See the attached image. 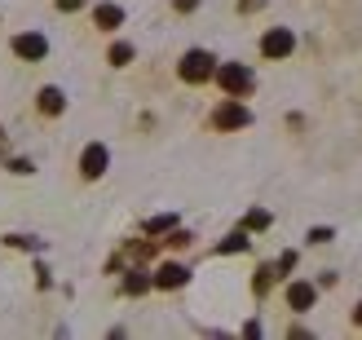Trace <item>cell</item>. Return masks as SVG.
Listing matches in <instances>:
<instances>
[{
    "label": "cell",
    "mask_w": 362,
    "mask_h": 340,
    "mask_svg": "<svg viewBox=\"0 0 362 340\" xmlns=\"http://www.w3.org/2000/svg\"><path fill=\"white\" fill-rule=\"evenodd\" d=\"M93 23H98L102 31H115V27L124 23V9H119V5H98V9H93Z\"/></svg>",
    "instance_id": "obj_9"
},
{
    "label": "cell",
    "mask_w": 362,
    "mask_h": 340,
    "mask_svg": "<svg viewBox=\"0 0 362 340\" xmlns=\"http://www.w3.org/2000/svg\"><path fill=\"white\" fill-rule=\"evenodd\" d=\"M212 124H216V129H247L252 115H247V106H243V102H226V106H216Z\"/></svg>",
    "instance_id": "obj_4"
},
{
    "label": "cell",
    "mask_w": 362,
    "mask_h": 340,
    "mask_svg": "<svg viewBox=\"0 0 362 340\" xmlns=\"http://www.w3.org/2000/svg\"><path fill=\"white\" fill-rule=\"evenodd\" d=\"M261 5H265V0H239V9H243V13H252V9H261Z\"/></svg>",
    "instance_id": "obj_17"
},
{
    "label": "cell",
    "mask_w": 362,
    "mask_h": 340,
    "mask_svg": "<svg viewBox=\"0 0 362 340\" xmlns=\"http://www.w3.org/2000/svg\"><path fill=\"white\" fill-rule=\"evenodd\" d=\"M269 225V212H247V230H265Z\"/></svg>",
    "instance_id": "obj_15"
},
{
    "label": "cell",
    "mask_w": 362,
    "mask_h": 340,
    "mask_svg": "<svg viewBox=\"0 0 362 340\" xmlns=\"http://www.w3.org/2000/svg\"><path fill=\"white\" fill-rule=\"evenodd\" d=\"M80 172H84V177H102V172H106V146H98V141H93V146H84Z\"/></svg>",
    "instance_id": "obj_6"
},
{
    "label": "cell",
    "mask_w": 362,
    "mask_h": 340,
    "mask_svg": "<svg viewBox=\"0 0 362 340\" xmlns=\"http://www.w3.org/2000/svg\"><path fill=\"white\" fill-rule=\"evenodd\" d=\"M194 5H199V0H177V9H181V13H190Z\"/></svg>",
    "instance_id": "obj_18"
},
{
    "label": "cell",
    "mask_w": 362,
    "mask_h": 340,
    "mask_svg": "<svg viewBox=\"0 0 362 340\" xmlns=\"http://www.w3.org/2000/svg\"><path fill=\"white\" fill-rule=\"evenodd\" d=\"M354 318H358V323H362V300H358V310H354Z\"/></svg>",
    "instance_id": "obj_20"
},
{
    "label": "cell",
    "mask_w": 362,
    "mask_h": 340,
    "mask_svg": "<svg viewBox=\"0 0 362 340\" xmlns=\"http://www.w3.org/2000/svg\"><path fill=\"white\" fill-rule=\"evenodd\" d=\"M129 58H133V45H115V49H111V62H115V66H124Z\"/></svg>",
    "instance_id": "obj_14"
},
{
    "label": "cell",
    "mask_w": 362,
    "mask_h": 340,
    "mask_svg": "<svg viewBox=\"0 0 362 340\" xmlns=\"http://www.w3.org/2000/svg\"><path fill=\"white\" fill-rule=\"evenodd\" d=\"M292 49H296V35L287 27H274V31L261 35V53H265V58H287Z\"/></svg>",
    "instance_id": "obj_3"
},
{
    "label": "cell",
    "mask_w": 362,
    "mask_h": 340,
    "mask_svg": "<svg viewBox=\"0 0 362 340\" xmlns=\"http://www.w3.org/2000/svg\"><path fill=\"white\" fill-rule=\"evenodd\" d=\"M212 76L221 80V88H226L230 98H247V93H252V71H247L243 62H226L221 71H212Z\"/></svg>",
    "instance_id": "obj_2"
},
{
    "label": "cell",
    "mask_w": 362,
    "mask_h": 340,
    "mask_svg": "<svg viewBox=\"0 0 362 340\" xmlns=\"http://www.w3.org/2000/svg\"><path fill=\"white\" fill-rule=\"evenodd\" d=\"M186 279H190L186 265H173V261H168V265H159V274H155L151 283H155V288H181Z\"/></svg>",
    "instance_id": "obj_7"
},
{
    "label": "cell",
    "mask_w": 362,
    "mask_h": 340,
    "mask_svg": "<svg viewBox=\"0 0 362 340\" xmlns=\"http://www.w3.org/2000/svg\"><path fill=\"white\" fill-rule=\"evenodd\" d=\"M84 0H58V9H80Z\"/></svg>",
    "instance_id": "obj_19"
},
{
    "label": "cell",
    "mask_w": 362,
    "mask_h": 340,
    "mask_svg": "<svg viewBox=\"0 0 362 340\" xmlns=\"http://www.w3.org/2000/svg\"><path fill=\"white\" fill-rule=\"evenodd\" d=\"M146 288H151V279H146V274H129V279H124V292H129V296H141Z\"/></svg>",
    "instance_id": "obj_11"
},
{
    "label": "cell",
    "mask_w": 362,
    "mask_h": 340,
    "mask_svg": "<svg viewBox=\"0 0 362 340\" xmlns=\"http://www.w3.org/2000/svg\"><path fill=\"white\" fill-rule=\"evenodd\" d=\"M62 106H66V102H62L58 88H45V93H40V111H45V115H62Z\"/></svg>",
    "instance_id": "obj_10"
},
{
    "label": "cell",
    "mask_w": 362,
    "mask_h": 340,
    "mask_svg": "<svg viewBox=\"0 0 362 340\" xmlns=\"http://www.w3.org/2000/svg\"><path fill=\"white\" fill-rule=\"evenodd\" d=\"M314 296H318V292H314V283H292V288H287V305L305 314V310L314 305Z\"/></svg>",
    "instance_id": "obj_8"
},
{
    "label": "cell",
    "mask_w": 362,
    "mask_h": 340,
    "mask_svg": "<svg viewBox=\"0 0 362 340\" xmlns=\"http://www.w3.org/2000/svg\"><path fill=\"white\" fill-rule=\"evenodd\" d=\"M146 230H151V235H159V230H173V217H155Z\"/></svg>",
    "instance_id": "obj_16"
},
{
    "label": "cell",
    "mask_w": 362,
    "mask_h": 340,
    "mask_svg": "<svg viewBox=\"0 0 362 340\" xmlns=\"http://www.w3.org/2000/svg\"><path fill=\"white\" fill-rule=\"evenodd\" d=\"M243 247H247V235H243V230H234V235L221 243V252H243Z\"/></svg>",
    "instance_id": "obj_12"
},
{
    "label": "cell",
    "mask_w": 362,
    "mask_h": 340,
    "mask_svg": "<svg viewBox=\"0 0 362 340\" xmlns=\"http://www.w3.org/2000/svg\"><path fill=\"white\" fill-rule=\"evenodd\" d=\"M212 71H216V58H212V53H204V49H190L186 58H181V80H186V84L212 80Z\"/></svg>",
    "instance_id": "obj_1"
},
{
    "label": "cell",
    "mask_w": 362,
    "mask_h": 340,
    "mask_svg": "<svg viewBox=\"0 0 362 340\" xmlns=\"http://www.w3.org/2000/svg\"><path fill=\"white\" fill-rule=\"evenodd\" d=\"M13 53H18V58H27V62H40L45 53H49V40H45L40 31H27V35H18V40H13Z\"/></svg>",
    "instance_id": "obj_5"
},
{
    "label": "cell",
    "mask_w": 362,
    "mask_h": 340,
    "mask_svg": "<svg viewBox=\"0 0 362 340\" xmlns=\"http://www.w3.org/2000/svg\"><path fill=\"white\" fill-rule=\"evenodd\" d=\"M269 283H274V265H261L257 270V292H269Z\"/></svg>",
    "instance_id": "obj_13"
}]
</instances>
